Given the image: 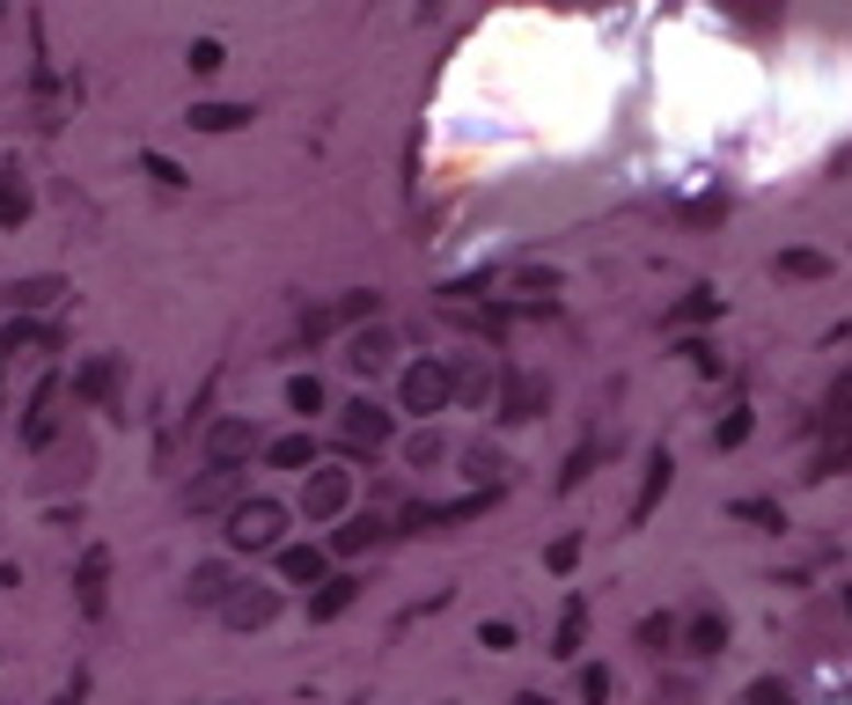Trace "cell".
<instances>
[{
	"mask_svg": "<svg viewBox=\"0 0 852 705\" xmlns=\"http://www.w3.org/2000/svg\"><path fill=\"white\" fill-rule=\"evenodd\" d=\"M280 573H287V581L323 588V552H317V544H287V552H280Z\"/></svg>",
	"mask_w": 852,
	"mask_h": 705,
	"instance_id": "obj_12",
	"label": "cell"
},
{
	"mask_svg": "<svg viewBox=\"0 0 852 705\" xmlns=\"http://www.w3.org/2000/svg\"><path fill=\"white\" fill-rule=\"evenodd\" d=\"M639 639H647V647H655V655H661V647L677 639V617H647V625H639Z\"/></svg>",
	"mask_w": 852,
	"mask_h": 705,
	"instance_id": "obj_31",
	"label": "cell"
},
{
	"mask_svg": "<svg viewBox=\"0 0 852 705\" xmlns=\"http://www.w3.org/2000/svg\"><path fill=\"white\" fill-rule=\"evenodd\" d=\"M353 595H361V581H345V573H339V581H323L317 595H309V617H339Z\"/></svg>",
	"mask_w": 852,
	"mask_h": 705,
	"instance_id": "obj_19",
	"label": "cell"
},
{
	"mask_svg": "<svg viewBox=\"0 0 852 705\" xmlns=\"http://www.w3.org/2000/svg\"><path fill=\"white\" fill-rule=\"evenodd\" d=\"M345 361H353V367H361V375H375V367H383V361H390V331H361V339H353V345H345Z\"/></svg>",
	"mask_w": 852,
	"mask_h": 705,
	"instance_id": "obj_17",
	"label": "cell"
},
{
	"mask_svg": "<svg viewBox=\"0 0 852 705\" xmlns=\"http://www.w3.org/2000/svg\"><path fill=\"white\" fill-rule=\"evenodd\" d=\"M52 294H59V280H15V287H8V302H15V309H45Z\"/></svg>",
	"mask_w": 852,
	"mask_h": 705,
	"instance_id": "obj_23",
	"label": "cell"
},
{
	"mask_svg": "<svg viewBox=\"0 0 852 705\" xmlns=\"http://www.w3.org/2000/svg\"><path fill=\"white\" fill-rule=\"evenodd\" d=\"M23 220H30V192L15 177H0V228H23Z\"/></svg>",
	"mask_w": 852,
	"mask_h": 705,
	"instance_id": "obj_21",
	"label": "cell"
},
{
	"mask_svg": "<svg viewBox=\"0 0 852 705\" xmlns=\"http://www.w3.org/2000/svg\"><path fill=\"white\" fill-rule=\"evenodd\" d=\"M514 705H552V698H536V691H530V698H514Z\"/></svg>",
	"mask_w": 852,
	"mask_h": 705,
	"instance_id": "obj_38",
	"label": "cell"
},
{
	"mask_svg": "<svg viewBox=\"0 0 852 705\" xmlns=\"http://www.w3.org/2000/svg\"><path fill=\"white\" fill-rule=\"evenodd\" d=\"M184 500H192V514L236 508V500H243V470H236V463H214V470H206V478H198V486L184 492Z\"/></svg>",
	"mask_w": 852,
	"mask_h": 705,
	"instance_id": "obj_5",
	"label": "cell"
},
{
	"mask_svg": "<svg viewBox=\"0 0 852 705\" xmlns=\"http://www.w3.org/2000/svg\"><path fill=\"white\" fill-rule=\"evenodd\" d=\"M780 272H802V280H816V272H830V265L816 258V250H786V258H780Z\"/></svg>",
	"mask_w": 852,
	"mask_h": 705,
	"instance_id": "obj_30",
	"label": "cell"
},
{
	"mask_svg": "<svg viewBox=\"0 0 852 705\" xmlns=\"http://www.w3.org/2000/svg\"><path fill=\"white\" fill-rule=\"evenodd\" d=\"M845 610H852V588H845Z\"/></svg>",
	"mask_w": 852,
	"mask_h": 705,
	"instance_id": "obj_39",
	"label": "cell"
},
{
	"mask_svg": "<svg viewBox=\"0 0 852 705\" xmlns=\"http://www.w3.org/2000/svg\"><path fill=\"white\" fill-rule=\"evenodd\" d=\"M272 610H280V595L258 581H236L228 588V603H220V617L236 625V633H258V625H272Z\"/></svg>",
	"mask_w": 852,
	"mask_h": 705,
	"instance_id": "obj_2",
	"label": "cell"
},
{
	"mask_svg": "<svg viewBox=\"0 0 852 705\" xmlns=\"http://www.w3.org/2000/svg\"><path fill=\"white\" fill-rule=\"evenodd\" d=\"M345 441H353V448H383V441H390V412H383V405H345Z\"/></svg>",
	"mask_w": 852,
	"mask_h": 705,
	"instance_id": "obj_6",
	"label": "cell"
},
{
	"mask_svg": "<svg viewBox=\"0 0 852 705\" xmlns=\"http://www.w3.org/2000/svg\"><path fill=\"white\" fill-rule=\"evenodd\" d=\"M52 434H59V383H37V397H30V419H23V441H30V448H45Z\"/></svg>",
	"mask_w": 852,
	"mask_h": 705,
	"instance_id": "obj_7",
	"label": "cell"
},
{
	"mask_svg": "<svg viewBox=\"0 0 852 705\" xmlns=\"http://www.w3.org/2000/svg\"><path fill=\"white\" fill-rule=\"evenodd\" d=\"M287 405H294V412H323V383H317V375H294Z\"/></svg>",
	"mask_w": 852,
	"mask_h": 705,
	"instance_id": "obj_25",
	"label": "cell"
},
{
	"mask_svg": "<svg viewBox=\"0 0 852 705\" xmlns=\"http://www.w3.org/2000/svg\"><path fill=\"white\" fill-rule=\"evenodd\" d=\"M588 463H595V441H581V448H573V456H566V470H559V486H581V478H588Z\"/></svg>",
	"mask_w": 852,
	"mask_h": 705,
	"instance_id": "obj_29",
	"label": "cell"
},
{
	"mask_svg": "<svg viewBox=\"0 0 852 705\" xmlns=\"http://www.w3.org/2000/svg\"><path fill=\"white\" fill-rule=\"evenodd\" d=\"M192 125L198 133H236V125H250L243 103H192Z\"/></svg>",
	"mask_w": 852,
	"mask_h": 705,
	"instance_id": "obj_14",
	"label": "cell"
},
{
	"mask_svg": "<svg viewBox=\"0 0 852 705\" xmlns=\"http://www.w3.org/2000/svg\"><path fill=\"white\" fill-rule=\"evenodd\" d=\"M669 478H677V463H669V456L647 463V486H639V500H633V522H647V514H655V500L669 492Z\"/></svg>",
	"mask_w": 852,
	"mask_h": 705,
	"instance_id": "obj_15",
	"label": "cell"
},
{
	"mask_svg": "<svg viewBox=\"0 0 852 705\" xmlns=\"http://www.w3.org/2000/svg\"><path fill=\"white\" fill-rule=\"evenodd\" d=\"M478 508H486V492H470V500H441V508H412L405 522H412V530H441V522H470Z\"/></svg>",
	"mask_w": 852,
	"mask_h": 705,
	"instance_id": "obj_11",
	"label": "cell"
},
{
	"mask_svg": "<svg viewBox=\"0 0 852 705\" xmlns=\"http://www.w3.org/2000/svg\"><path fill=\"white\" fill-rule=\"evenodd\" d=\"M706 317H720V294H683L669 309V323H706Z\"/></svg>",
	"mask_w": 852,
	"mask_h": 705,
	"instance_id": "obj_22",
	"label": "cell"
},
{
	"mask_svg": "<svg viewBox=\"0 0 852 705\" xmlns=\"http://www.w3.org/2000/svg\"><path fill=\"white\" fill-rule=\"evenodd\" d=\"M530 412H536V383L514 375V383H508V419H530Z\"/></svg>",
	"mask_w": 852,
	"mask_h": 705,
	"instance_id": "obj_28",
	"label": "cell"
},
{
	"mask_svg": "<svg viewBox=\"0 0 852 705\" xmlns=\"http://www.w3.org/2000/svg\"><path fill=\"white\" fill-rule=\"evenodd\" d=\"M228 588H236V573H228V566H198V573H192V603L220 610V603H228Z\"/></svg>",
	"mask_w": 852,
	"mask_h": 705,
	"instance_id": "obj_16",
	"label": "cell"
},
{
	"mask_svg": "<svg viewBox=\"0 0 852 705\" xmlns=\"http://www.w3.org/2000/svg\"><path fill=\"white\" fill-rule=\"evenodd\" d=\"M73 389H81L89 405H111V389H118V361H89V367H81V383H73Z\"/></svg>",
	"mask_w": 852,
	"mask_h": 705,
	"instance_id": "obj_18",
	"label": "cell"
},
{
	"mask_svg": "<svg viewBox=\"0 0 852 705\" xmlns=\"http://www.w3.org/2000/svg\"><path fill=\"white\" fill-rule=\"evenodd\" d=\"M434 456H441V434H419V441H412V463H419V470H427V463H434Z\"/></svg>",
	"mask_w": 852,
	"mask_h": 705,
	"instance_id": "obj_37",
	"label": "cell"
},
{
	"mask_svg": "<svg viewBox=\"0 0 852 705\" xmlns=\"http://www.w3.org/2000/svg\"><path fill=\"white\" fill-rule=\"evenodd\" d=\"M220 67V45H214V37H198V45H192V73H214Z\"/></svg>",
	"mask_w": 852,
	"mask_h": 705,
	"instance_id": "obj_33",
	"label": "cell"
},
{
	"mask_svg": "<svg viewBox=\"0 0 852 705\" xmlns=\"http://www.w3.org/2000/svg\"><path fill=\"white\" fill-rule=\"evenodd\" d=\"M573 559H581V536H559V544H552V573H566Z\"/></svg>",
	"mask_w": 852,
	"mask_h": 705,
	"instance_id": "obj_35",
	"label": "cell"
},
{
	"mask_svg": "<svg viewBox=\"0 0 852 705\" xmlns=\"http://www.w3.org/2000/svg\"><path fill=\"white\" fill-rule=\"evenodd\" d=\"M250 448H258V434H250L243 419H220L214 434H206V456H214V463H243Z\"/></svg>",
	"mask_w": 852,
	"mask_h": 705,
	"instance_id": "obj_9",
	"label": "cell"
},
{
	"mask_svg": "<svg viewBox=\"0 0 852 705\" xmlns=\"http://www.w3.org/2000/svg\"><path fill=\"white\" fill-rule=\"evenodd\" d=\"M265 463H280V470H302V463H317V441L309 434H287V441H272Z\"/></svg>",
	"mask_w": 852,
	"mask_h": 705,
	"instance_id": "obj_20",
	"label": "cell"
},
{
	"mask_svg": "<svg viewBox=\"0 0 852 705\" xmlns=\"http://www.w3.org/2000/svg\"><path fill=\"white\" fill-rule=\"evenodd\" d=\"M742 441H750V412H728L713 427V448H742Z\"/></svg>",
	"mask_w": 852,
	"mask_h": 705,
	"instance_id": "obj_26",
	"label": "cell"
},
{
	"mask_svg": "<svg viewBox=\"0 0 852 705\" xmlns=\"http://www.w3.org/2000/svg\"><path fill=\"white\" fill-rule=\"evenodd\" d=\"M103 581H111V552H89V559H81V573H73L81 617H103Z\"/></svg>",
	"mask_w": 852,
	"mask_h": 705,
	"instance_id": "obj_8",
	"label": "cell"
},
{
	"mask_svg": "<svg viewBox=\"0 0 852 705\" xmlns=\"http://www.w3.org/2000/svg\"><path fill=\"white\" fill-rule=\"evenodd\" d=\"M280 530H287V508L265 500V492H243V500L228 508V544H236V552H272Z\"/></svg>",
	"mask_w": 852,
	"mask_h": 705,
	"instance_id": "obj_1",
	"label": "cell"
},
{
	"mask_svg": "<svg viewBox=\"0 0 852 705\" xmlns=\"http://www.w3.org/2000/svg\"><path fill=\"white\" fill-rule=\"evenodd\" d=\"M375 536H383V522H367V514H361V522H345V530H339V552H367Z\"/></svg>",
	"mask_w": 852,
	"mask_h": 705,
	"instance_id": "obj_27",
	"label": "cell"
},
{
	"mask_svg": "<svg viewBox=\"0 0 852 705\" xmlns=\"http://www.w3.org/2000/svg\"><path fill=\"white\" fill-rule=\"evenodd\" d=\"M683 647H691V655H720V647H728V617H720V610H698V617L683 625Z\"/></svg>",
	"mask_w": 852,
	"mask_h": 705,
	"instance_id": "obj_10",
	"label": "cell"
},
{
	"mask_svg": "<svg viewBox=\"0 0 852 705\" xmlns=\"http://www.w3.org/2000/svg\"><path fill=\"white\" fill-rule=\"evenodd\" d=\"M735 514L742 522H780V508H764V500H735Z\"/></svg>",
	"mask_w": 852,
	"mask_h": 705,
	"instance_id": "obj_36",
	"label": "cell"
},
{
	"mask_svg": "<svg viewBox=\"0 0 852 705\" xmlns=\"http://www.w3.org/2000/svg\"><path fill=\"white\" fill-rule=\"evenodd\" d=\"M581 625H588V603L573 595V603L559 610V633H552V655H559V661H573V655H581Z\"/></svg>",
	"mask_w": 852,
	"mask_h": 705,
	"instance_id": "obj_13",
	"label": "cell"
},
{
	"mask_svg": "<svg viewBox=\"0 0 852 705\" xmlns=\"http://www.w3.org/2000/svg\"><path fill=\"white\" fill-rule=\"evenodd\" d=\"M448 389H456V375H448V367L441 361H419L412 375H405V412H441V405H448Z\"/></svg>",
	"mask_w": 852,
	"mask_h": 705,
	"instance_id": "obj_3",
	"label": "cell"
},
{
	"mask_svg": "<svg viewBox=\"0 0 852 705\" xmlns=\"http://www.w3.org/2000/svg\"><path fill=\"white\" fill-rule=\"evenodd\" d=\"M742 705H794V691H786L780 676H757L750 691H742Z\"/></svg>",
	"mask_w": 852,
	"mask_h": 705,
	"instance_id": "obj_24",
	"label": "cell"
},
{
	"mask_svg": "<svg viewBox=\"0 0 852 705\" xmlns=\"http://www.w3.org/2000/svg\"><path fill=\"white\" fill-rule=\"evenodd\" d=\"M140 162H147V170H155V177H162V184H184V170H177V162H170V155H155V147H147V155H140Z\"/></svg>",
	"mask_w": 852,
	"mask_h": 705,
	"instance_id": "obj_34",
	"label": "cell"
},
{
	"mask_svg": "<svg viewBox=\"0 0 852 705\" xmlns=\"http://www.w3.org/2000/svg\"><path fill=\"white\" fill-rule=\"evenodd\" d=\"M581 698H588V705L610 698V669H581Z\"/></svg>",
	"mask_w": 852,
	"mask_h": 705,
	"instance_id": "obj_32",
	"label": "cell"
},
{
	"mask_svg": "<svg viewBox=\"0 0 852 705\" xmlns=\"http://www.w3.org/2000/svg\"><path fill=\"white\" fill-rule=\"evenodd\" d=\"M345 500H353V470H317V478L302 486V514H309V522L345 514Z\"/></svg>",
	"mask_w": 852,
	"mask_h": 705,
	"instance_id": "obj_4",
	"label": "cell"
}]
</instances>
